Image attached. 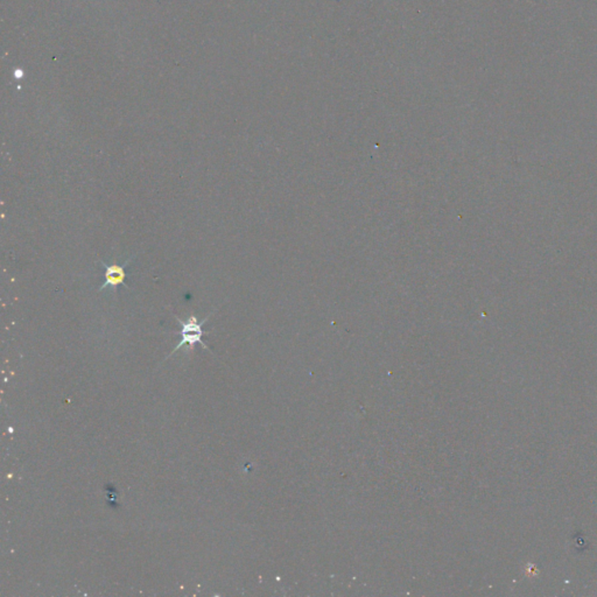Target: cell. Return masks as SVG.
<instances>
[{"label": "cell", "mask_w": 597, "mask_h": 597, "mask_svg": "<svg viewBox=\"0 0 597 597\" xmlns=\"http://www.w3.org/2000/svg\"><path fill=\"white\" fill-rule=\"evenodd\" d=\"M212 314L214 313H210L202 321L197 320V317H195V315H191L187 321H182L180 317L174 315L175 320L179 322L181 328H182L181 329V341H180L179 343L176 344V347L173 349V352H171L169 356H172L174 352H178L181 348H184V345H188L191 350L196 343L201 344L206 350H209L207 344L204 343V341H202V336H204V329H202V327L209 320V317Z\"/></svg>", "instance_id": "obj_1"}, {"label": "cell", "mask_w": 597, "mask_h": 597, "mask_svg": "<svg viewBox=\"0 0 597 597\" xmlns=\"http://www.w3.org/2000/svg\"><path fill=\"white\" fill-rule=\"evenodd\" d=\"M133 258L134 257L129 258L123 265H118V264L108 265L106 263L101 262V264L104 266V282H103V285L99 287L98 291L101 292L103 289L110 287V289H114V292H116V291H117V287L119 285H124L125 287H127V285H125V269L130 263H131V260H132ZM127 289H129V287H127Z\"/></svg>", "instance_id": "obj_2"}]
</instances>
